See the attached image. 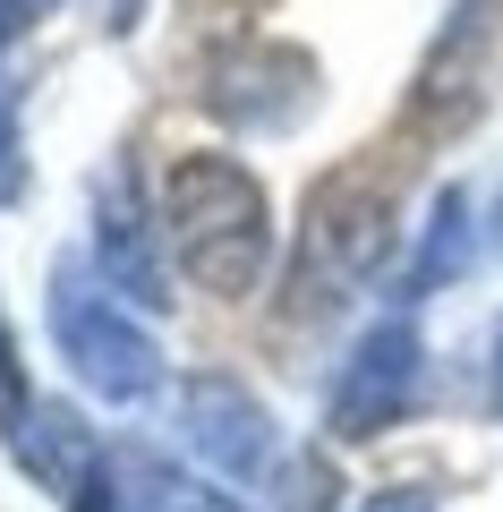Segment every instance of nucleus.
Masks as SVG:
<instances>
[{"label":"nucleus","instance_id":"ddd939ff","mask_svg":"<svg viewBox=\"0 0 503 512\" xmlns=\"http://www.w3.org/2000/svg\"><path fill=\"white\" fill-rule=\"evenodd\" d=\"M52 9H60V0H0V52H9L18 35H35V26L52 18Z\"/></svg>","mask_w":503,"mask_h":512},{"label":"nucleus","instance_id":"9b49d317","mask_svg":"<svg viewBox=\"0 0 503 512\" xmlns=\"http://www.w3.org/2000/svg\"><path fill=\"white\" fill-rule=\"evenodd\" d=\"M333 495H342V487H333V461L307 453V461H290V470H282V495H273V512H333Z\"/></svg>","mask_w":503,"mask_h":512},{"label":"nucleus","instance_id":"7ed1b4c3","mask_svg":"<svg viewBox=\"0 0 503 512\" xmlns=\"http://www.w3.org/2000/svg\"><path fill=\"white\" fill-rule=\"evenodd\" d=\"M43 308H52V342H60V359H69V376L86 384L94 402H145L162 384L154 333L120 308V291L94 274L86 256H60L52 265V299H43Z\"/></svg>","mask_w":503,"mask_h":512},{"label":"nucleus","instance_id":"2eb2a0df","mask_svg":"<svg viewBox=\"0 0 503 512\" xmlns=\"http://www.w3.org/2000/svg\"><path fill=\"white\" fill-rule=\"evenodd\" d=\"M486 393H495V419H503V325H495V367H486Z\"/></svg>","mask_w":503,"mask_h":512},{"label":"nucleus","instance_id":"1a4fd4ad","mask_svg":"<svg viewBox=\"0 0 503 512\" xmlns=\"http://www.w3.org/2000/svg\"><path fill=\"white\" fill-rule=\"evenodd\" d=\"M94 495H103V512H239L222 495H205L197 478H180L162 453H145V444H120L94 478Z\"/></svg>","mask_w":503,"mask_h":512},{"label":"nucleus","instance_id":"9d476101","mask_svg":"<svg viewBox=\"0 0 503 512\" xmlns=\"http://www.w3.org/2000/svg\"><path fill=\"white\" fill-rule=\"evenodd\" d=\"M461 256H469V197H461V188H444V205H435V231H427V256H418V274H410V299L427 291L435 274H452Z\"/></svg>","mask_w":503,"mask_h":512},{"label":"nucleus","instance_id":"39448f33","mask_svg":"<svg viewBox=\"0 0 503 512\" xmlns=\"http://www.w3.org/2000/svg\"><path fill=\"white\" fill-rule=\"evenodd\" d=\"M180 436L231 487H265L282 470V436H273V410L256 402L239 376H188L180 384Z\"/></svg>","mask_w":503,"mask_h":512},{"label":"nucleus","instance_id":"4468645a","mask_svg":"<svg viewBox=\"0 0 503 512\" xmlns=\"http://www.w3.org/2000/svg\"><path fill=\"white\" fill-rule=\"evenodd\" d=\"M367 512H435V495H418V487H393V495H376Z\"/></svg>","mask_w":503,"mask_h":512},{"label":"nucleus","instance_id":"f8f14e48","mask_svg":"<svg viewBox=\"0 0 503 512\" xmlns=\"http://www.w3.org/2000/svg\"><path fill=\"white\" fill-rule=\"evenodd\" d=\"M18 77H0V197H18L26 188V163H18Z\"/></svg>","mask_w":503,"mask_h":512},{"label":"nucleus","instance_id":"20e7f679","mask_svg":"<svg viewBox=\"0 0 503 512\" xmlns=\"http://www.w3.org/2000/svg\"><path fill=\"white\" fill-rule=\"evenodd\" d=\"M418 384H427V342H418L410 316H384V325H367L359 342H350L342 376H333V393H324V427H333L342 444H367L393 419H410Z\"/></svg>","mask_w":503,"mask_h":512},{"label":"nucleus","instance_id":"0eeeda50","mask_svg":"<svg viewBox=\"0 0 503 512\" xmlns=\"http://www.w3.org/2000/svg\"><path fill=\"white\" fill-rule=\"evenodd\" d=\"M154 231L162 222L137 205V171L120 163L94 188V274L120 299H137V308H171V274H162V256H154Z\"/></svg>","mask_w":503,"mask_h":512},{"label":"nucleus","instance_id":"6e6552de","mask_svg":"<svg viewBox=\"0 0 503 512\" xmlns=\"http://www.w3.org/2000/svg\"><path fill=\"white\" fill-rule=\"evenodd\" d=\"M486 60H495V0H461L435 43V60L418 69V128H461L486 103Z\"/></svg>","mask_w":503,"mask_h":512},{"label":"nucleus","instance_id":"f257e3e1","mask_svg":"<svg viewBox=\"0 0 503 512\" xmlns=\"http://www.w3.org/2000/svg\"><path fill=\"white\" fill-rule=\"evenodd\" d=\"M162 239L180 256V274L214 299H256L273 265V205L239 154H180L162 171V205H154Z\"/></svg>","mask_w":503,"mask_h":512},{"label":"nucleus","instance_id":"423d86ee","mask_svg":"<svg viewBox=\"0 0 503 512\" xmlns=\"http://www.w3.org/2000/svg\"><path fill=\"white\" fill-rule=\"evenodd\" d=\"M205 103H214L231 128L282 137V128H299L307 103H316V60H307L299 43H239V52L214 60V86H205Z\"/></svg>","mask_w":503,"mask_h":512},{"label":"nucleus","instance_id":"f03ea898","mask_svg":"<svg viewBox=\"0 0 503 512\" xmlns=\"http://www.w3.org/2000/svg\"><path fill=\"white\" fill-rule=\"evenodd\" d=\"M393 256V180L376 163H342L333 180H316L307 197V231H299V265H290V291L299 308H342L350 291L376 282V265Z\"/></svg>","mask_w":503,"mask_h":512}]
</instances>
